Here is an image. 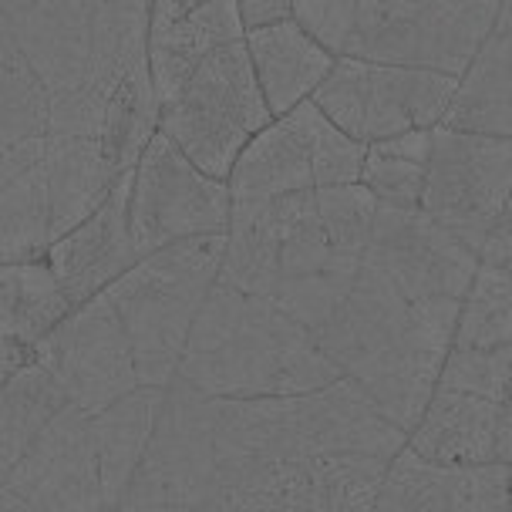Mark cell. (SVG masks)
Segmentation results:
<instances>
[{"label": "cell", "mask_w": 512, "mask_h": 512, "mask_svg": "<svg viewBox=\"0 0 512 512\" xmlns=\"http://www.w3.org/2000/svg\"><path fill=\"white\" fill-rule=\"evenodd\" d=\"M149 0H0V263L34 260L159 128Z\"/></svg>", "instance_id": "6da1fadb"}, {"label": "cell", "mask_w": 512, "mask_h": 512, "mask_svg": "<svg viewBox=\"0 0 512 512\" xmlns=\"http://www.w3.org/2000/svg\"><path fill=\"white\" fill-rule=\"evenodd\" d=\"M203 442L199 509H374L408 432L351 378L300 395L196 391Z\"/></svg>", "instance_id": "7a4b0ae2"}, {"label": "cell", "mask_w": 512, "mask_h": 512, "mask_svg": "<svg viewBox=\"0 0 512 512\" xmlns=\"http://www.w3.org/2000/svg\"><path fill=\"white\" fill-rule=\"evenodd\" d=\"M462 304L415 294L368 253L358 277L314 337L337 371L411 432L438 388Z\"/></svg>", "instance_id": "3957f363"}, {"label": "cell", "mask_w": 512, "mask_h": 512, "mask_svg": "<svg viewBox=\"0 0 512 512\" xmlns=\"http://www.w3.org/2000/svg\"><path fill=\"white\" fill-rule=\"evenodd\" d=\"M176 378L203 395L263 398L314 391L344 374L314 331L280 304L216 277L192 320Z\"/></svg>", "instance_id": "277c9868"}, {"label": "cell", "mask_w": 512, "mask_h": 512, "mask_svg": "<svg viewBox=\"0 0 512 512\" xmlns=\"http://www.w3.org/2000/svg\"><path fill=\"white\" fill-rule=\"evenodd\" d=\"M358 267L361 253H344L327 240L314 189L273 199L233 196L219 280L270 297L317 331L351 290Z\"/></svg>", "instance_id": "5b68a950"}, {"label": "cell", "mask_w": 512, "mask_h": 512, "mask_svg": "<svg viewBox=\"0 0 512 512\" xmlns=\"http://www.w3.org/2000/svg\"><path fill=\"white\" fill-rule=\"evenodd\" d=\"M499 0H294V17L347 58L462 75L489 34Z\"/></svg>", "instance_id": "8992f818"}, {"label": "cell", "mask_w": 512, "mask_h": 512, "mask_svg": "<svg viewBox=\"0 0 512 512\" xmlns=\"http://www.w3.org/2000/svg\"><path fill=\"white\" fill-rule=\"evenodd\" d=\"M223 250L226 233L169 243L145 253L102 290L132 341L142 388H166L176 378L192 320L223 267Z\"/></svg>", "instance_id": "52a82bcc"}, {"label": "cell", "mask_w": 512, "mask_h": 512, "mask_svg": "<svg viewBox=\"0 0 512 512\" xmlns=\"http://www.w3.org/2000/svg\"><path fill=\"white\" fill-rule=\"evenodd\" d=\"M270 118L243 38L213 48L159 98V132L186 152L192 166L216 179H230L236 155Z\"/></svg>", "instance_id": "ba28073f"}, {"label": "cell", "mask_w": 512, "mask_h": 512, "mask_svg": "<svg viewBox=\"0 0 512 512\" xmlns=\"http://www.w3.org/2000/svg\"><path fill=\"white\" fill-rule=\"evenodd\" d=\"M459 78L462 75L425 64H388L337 54L310 98L341 132L374 142L408 128L442 125L459 91Z\"/></svg>", "instance_id": "9c48e42d"}, {"label": "cell", "mask_w": 512, "mask_h": 512, "mask_svg": "<svg viewBox=\"0 0 512 512\" xmlns=\"http://www.w3.org/2000/svg\"><path fill=\"white\" fill-rule=\"evenodd\" d=\"M230 209V182L192 166L186 152L155 128L132 166L128 192V230L139 253L145 256L192 236L226 233Z\"/></svg>", "instance_id": "30bf717a"}, {"label": "cell", "mask_w": 512, "mask_h": 512, "mask_svg": "<svg viewBox=\"0 0 512 512\" xmlns=\"http://www.w3.org/2000/svg\"><path fill=\"white\" fill-rule=\"evenodd\" d=\"M512 189V135L432 128L422 206L475 253L502 216Z\"/></svg>", "instance_id": "8fae6325"}, {"label": "cell", "mask_w": 512, "mask_h": 512, "mask_svg": "<svg viewBox=\"0 0 512 512\" xmlns=\"http://www.w3.org/2000/svg\"><path fill=\"white\" fill-rule=\"evenodd\" d=\"M54 378L68 401L85 415L108 408L128 391L142 388L135 374L132 341L112 300L102 290L78 304L34 354Z\"/></svg>", "instance_id": "7c38bea8"}, {"label": "cell", "mask_w": 512, "mask_h": 512, "mask_svg": "<svg viewBox=\"0 0 512 512\" xmlns=\"http://www.w3.org/2000/svg\"><path fill=\"white\" fill-rule=\"evenodd\" d=\"M7 509H108L91 415L64 405L0 486Z\"/></svg>", "instance_id": "4fadbf2b"}, {"label": "cell", "mask_w": 512, "mask_h": 512, "mask_svg": "<svg viewBox=\"0 0 512 512\" xmlns=\"http://www.w3.org/2000/svg\"><path fill=\"white\" fill-rule=\"evenodd\" d=\"M381 512H506L512 509L509 462H432L408 442L381 475Z\"/></svg>", "instance_id": "5bb4252c"}, {"label": "cell", "mask_w": 512, "mask_h": 512, "mask_svg": "<svg viewBox=\"0 0 512 512\" xmlns=\"http://www.w3.org/2000/svg\"><path fill=\"white\" fill-rule=\"evenodd\" d=\"M246 38L240 0H149L145 64L155 102L219 44Z\"/></svg>", "instance_id": "9a60e30c"}, {"label": "cell", "mask_w": 512, "mask_h": 512, "mask_svg": "<svg viewBox=\"0 0 512 512\" xmlns=\"http://www.w3.org/2000/svg\"><path fill=\"white\" fill-rule=\"evenodd\" d=\"M128 192H132V169L118 176L102 203L44 253L75 307L142 260L128 230Z\"/></svg>", "instance_id": "2e32d148"}, {"label": "cell", "mask_w": 512, "mask_h": 512, "mask_svg": "<svg viewBox=\"0 0 512 512\" xmlns=\"http://www.w3.org/2000/svg\"><path fill=\"white\" fill-rule=\"evenodd\" d=\"M324 112L314 98H304L290 112L273 115L243 152L230 172V192L236 199H273L287 192L314 189V139Z\"/></svg>", "instance_id": "e0dca14e"}, {"label": "cell", "mask_w": 512, "mask_h": 512, "mask_svg": "<svg viewBox=\"0 0 512 512\" xmlns=\"http://www.w3.org/2000/svg\"><path fill=\"white\" fill-rule=\"evenodd\" d=\"M75 310L48 256L0 263V384L38 354L41 341Z\"/></svg>", "instance_id": "ac0fdd59"}, {"label": "cell", "mask_w": 512, "mask_h": 512, "mask_svg": "<svg viewBox=\"0 0 512 512\" xmlns=\"http://www.w3.org/2000/svg\"><path fill=\"white\" fill-rule=\"evenodd\" d=\"M246 48L270 112L283 115L317 91L337 54L324 48L297 17L246 31Z\"/></svg>", "instance_id": "d6986e66"}, {"label": "cell", "mask_w": 512, "mask_h": 512, "mask_svg": "<svg viewBox=\"0 0 512 512\" xmlns=\"http://www.w3.org/2000/svg\"><path fill=\"white\" fill-rule=\"evenodd\" d=\"M442 125L512 135V0H499L489 34L462 71Z\"/></svg>", "instance_id": "ffe728a7"}, {"label": "cell", "mask_w": 512, "mask_h": 512, "mask_svg": "<svg viewBox=\"0 0 512 512\" xmlns=\"http://www.w3.org/2000/svg\"><path fill=\"white\" fill-rule=\"evenodd\" d=\"M496 425V401L438 384L408 432V445L432 462H489L496 459Z\"/></svg>", "instance_id": "44dd1931"}, {"label": "cell", "mask_w": 512, "mask_h": 512, "mask_svg": "<svg viewBox=\"0 0 512 512\" xmlns=\"http://www.w3.org/2000/svg\"><path fill=\"white\" fill-rule=\"evenodd\" d=\"M162 388H135L125 398L91 415V432L98 445V465H102V489L108 509H118V499L139 469L145 445H149L155 411H159Z\"/></svg>", "instance_id": "7402d4cb"}, {"label": "cell", "mask_w": 512, "mask_h": 512, "mask_svg": "<svg viewBox=\"0 0 512 512\" xmlns=\"http://www.w3.org/2000/svg\"><path fill=\"white\" fill-rule=\"evenodd\" d=\"M64 405H71L68 395L38 358L0 384V486Z\"/></svg>", "instance_id": "603a6c76"}, {"label": "cell", "mask_w": 512, "mask_h": 512, "mask_svg": "<svg viewBox=\"0 0 512 512\" xmlns=\"http://www.w3.org/2000/svg\"><path fill=\"white\" fill-rule=\"evenodd\" d=\"M428 155H432V128H408V132L374 139L364 155L361 186H368L378 203L418 206Z\"/></svg>", "instance_id": "cb8c5ba5"}, {"label": "cell", "mask_w": 512, "mask_h": 512, "mask_svg": "<svg viewBox=\"0 0 512 512\" xmlns=\"http://www.w3.org/2000/svg\"><path fill=\"white\" fill-rule=\"evenodd\" d=\"M512 344V280L502 263H482L462 297L452 347H502Z\"/></svg>", "instance_id": "d4e9b609"}, {"label": "cell", "mask_w": 512, "mask_h": 512, "mask_svg": "<svg viewBox=\"0 0 512 512\" xmlns=\"http://www.w3.org/2000/svg\"><path fill=\"white\" fill-rule=\"evenodd\" d=\"M317 213L337 250L361 253L368 250L374 216H378V196L361 186V182H347V186H320L314 189Z\"/></svg>", "instance_id": "484cf974"}, {"label": "cell", "mask_w": 512, "mask_h": 512, "mask_svg": "<svg viewBox=\"0 0 512 512\" xmlns=\"http://www.w3.org/2000/svg\"><path fill=\"white\" fill-rule=\"evenodd\" d=\"M364 155H368V142L341 132V128L324 115L317 128V139H314V189L361 182Z\"/></svg>", "instance_id": "4316f807"}, {"label": "cell", "mask_w": 512, "mask_h": 512, "mask_svg": "<svg viewBox=\"0 0 512 512\" xmlns=\"http://www.w3.org/2000/svg\"><path fill=\"white\" fill-rule=\"evenodd\" d=\"M479 260L482 263H506V260H512V189H509L506 206H502V216L496 219V226L489 230L486 243H482Z\"/></svg>", "instance_id": "83f0119b"}, {"label": "cell", "mask_w": 512, "mask_h": 512, "mask_svg": "<svg viewBox=\"0 0 512 512\" xmlns=\"http://www.w3.org/2000/svg\"><path fill=\"white\" fill-rule=\"evenodd\" d=\"M240 14L246 31H253L294 17V0H240Z\"/></svg>", "instance_id": "f1b7e54d"}, {"label": "cell", "mask_w": 512, "mask_h": 512, "mask_svg": "<svg viewBox=\"0 0 512 512\" xmlns=\"http://www.w3.org/2000/svg\"><path fill=\"white\" fill-rule=\"evenodd\" d=\"M509 482H512V465H509Z\"/></svg>", "instance_id": "f546056e"}]
</instances>
